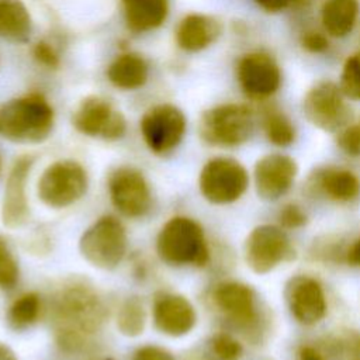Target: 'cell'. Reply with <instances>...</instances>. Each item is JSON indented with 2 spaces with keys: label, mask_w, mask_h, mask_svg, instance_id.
<instances>
[{
  "label": "cell",
  "mask_w": 360,
  "mask_h": 360,
  "mask_svg": "<svg viewBox=\"0 0 360 360\" xmlns=\"http://www.w3.org/2000/svg\"><path fill=\"white\" fill-rule=\"evenodd\" d=\"M31 167L32 159L30 156H21L14 162L8 173L1 201V221L7 228L22 226L28 219L27 180Z\"/></svg>",
  "instance_id": "17"
},
{
  "label": "cell",
  "mask_w": 360,
  "mask_h": 360,
  "mask_svg": "<svg viewBox=\"0 0 360 360\" xmlns=\"http://www.w3.org/2000/svg\"><path fill=\"white\" fill-rule=\"evenodd\" d=\"M34 55L35 58L46 65V66H51V68H55L58 66L59 63V59H58V55L55 53V51L52 49L51 45H48L46 42H38L34 48Z\"/></svg>",
  "instance_id": "35"
},
{
  "label": "cell",
  "mask_w": 360,
  "mask_h": 360,
  "mask_svg": "<svg viewBox=\"0 0 360 360\" xmlns=\"http://www.w3.org/2000/svg\"><path fill=\"white\" fill-rule=\"evenodd\" d=\"M302 112L314 127L328 132H339L352 120L346 96L330 80H321L305 93Z\"/></svg>",
  "instance_id": "9"
},
{
  "label": "cell",
  "mask_w": 360,
  "mask_h": 360,
  "mask_svg": "<svg viewBox=\"0 0 360 360\" xmlns=\"http://www.w3.org/2000/svg\"><path fill=\"white\" fill-rule=\"evenodd\" d=\"M245 262L257 274H266L295 257V249L281 226L262 224L250 231L243 246Z\"/></svg>",
  "instance_id": "8"
},
{
  "label": "cell",
  "mask_w": 360,
  "mask_h": 360,
  "mask_svg": "<svg viewBox=\"0 0 360 360\" xmlns=\"http://www.w3.org/2000/svg\"><path fill=\"white\" fill-rule=\"evenodd\" d=\"M262 128L267 141L276 146H288L295 139V127L291 120L277 108H266L262 117Z\"/></svg>",
  "instance_id": "25"
},
{
  "label": "cell",
  "mask_w": 360,
  "mask_h": 360,
  "mask_svg": "<svg viewBox=\"0 0 360 360\" xmlns=\"http://www.w3.org/2000/svg\"><path fill=\"white\" fill-rule=\"evenodd\" d=\"M285 297L291 315L301 325H316L326 314L323 288L314 277L297 276L291 278L285 288Z\"/></svg>",
  "instance_id": "16"
},
{
  "label": "cell",
  "mask_w": 360,
  "mask_h": 360,
  "mask_svg": "<svg viewBox=\"0 0 360 360\" xmlns=\"http://www.w3.org/2000/svg\"><path fill=\"white\" fill-rule=\"evenodd\" d=\"M312 0H291V4H295V6H308Z\"/></svg>",
  "instance_id": "41"
},
{
  "label": "cell",
  "mask_w": 360,
  "mask_h": 360,
  "mask_svg": "<svg viewBox=\"0 0 360 360\" xmlns=\"http://www.w3.org/2000/svg\"><path fill=\"white\" fill-rule=\"evenodd\" d=\"M318 188L330 200L347 202L360 195V179L346 169H325L316 177Z\"/></svg>",
  "instance_id": "21"
},
{
  "label": "cell",
  "mask_w": 360,
  "mask_h": 360,
  "mask_svg": "<svg viewBox=\"0 0 360 360\" xmlns=\"http://www.w3.org/2000/svg\"><path fill=\"white\" fill-rule=\"evenodd\" d=\"M159 257L170 266H205L210 249L201 225L193 218L177 215L170 218L156 238Z\"/></svg>",
  "instance_id": "3"
},
{
  "label": "cell",
  "mask_w": 360,
  "mask_h": 360,
  "mask_svg": "<svg viewBox=\"0 0 360 360\" xmlns=\"http://www.w3.org/2000/svg\"><path fill=\"white\" fill-rule=\"evenodd\" d=\"M87 173L75 160H58L41 174L37 186L38 198L51 208H66L79 201L87 190Z\"/></svg>",
  "instance_id": "6"
},
{
  "label": "cell",
  "mask_w": 360,
  "mask_h": 360,
  "mask_svg": "<svg viewBox=\"0 0 360 360\" xmlns=\"http://www.w3.org/2000/svg\"><path fill=\"white\" fill-rule=\"evenodd\" d=\"M76 129L89 136H101L107 141L120 139L127 129V121L100 97L86 98L73 115Z\"/></svg>",
  "instance_id": "14"
},
{
  "label": "cell",
  "mask_w": 360,
  "mask_h": 360,
  "mask_svg": "<svg viewBox=\"0 0 360 360\" xmlns=\"http://www.w3.org/2000/svg\"><path fill=\"white\" fill-rule=\"evenodd\" d=\"M350 360H360V335H356L349 340Z\"/></svg>",
  "instance_id": "39"
},
{
  "label": "cell",
  "mask_w": 360,
  "mask_h": 360,
  "mask_svg": "<svg viewBox=\"0 0 360 360\" xmlns=\"http://www.w3.org/2000/svg\"><path fill=\"white\" fill-rule=\"evenodd\" d=\"M152 315L156 329L172 338L188 333L197 321L193 304L186 297L173 292H160L156 295Z\"/></svg>",
  "instance_id": "18"
},
{
  "label": "cell",
  "mask_w": 360,
  "mask_h": 360,
  "mask_svg": "<svg viewBox=\"0 0 360 360\" xmlns=\"http://www.w3.org/2000/svg\"><path fill=\"white\" fill-rule=\"evenodd\" d=\"M20 269L8 245L0 238V288L11 290L18 283Z\"/></svg>",
  "instance_id": "29"
},
{
  "label": "cell",
  "mask_w": 360,
  "mask_h": 360,
  "mask_svg": "<svg viewBox=\"0 0 360 360\" xmlns=\"http://www.w3.org/2000/svg\"><path fill=\"white\" fill-rule=\"evenodd\" d=\"M346 262L353 266H360V238L356 239L345 253Z\"/></svg>",
  "instance_id": "38"
},
{
  "label": "cell",
  "mask_w": 360,
  "mask_h": 360,
  "mask_svg": "<svg viewBox=\"0 0 360 360\" xmlns=\"http://www.w3.org/2000/svg\"><path fill=\"white\" fill-rule=\"evenodd\" d=\"M249 186L246 169L235 159L217 156L201 169L198 187L202 197L212 204H231L239 200Z\"/></svg>",
  "instance_id": "7"
},
{
  "label": "cell",
  "mask_w": 360,
  "mask_h": 360,
  "mask_svg": "<svg viewBox=\"0 0 360 360\" xmlns=\"http://www.w3.org/2000/svg\"><path fill=\"white\" fill-rule=\"evenodd\" d=\"M298 360H326L323 354L314 346H301L298 350Z\"/></svg>",
  "instance_id": "37"
},
{
  "label": "cell",
  "mask_w": 360,
  "mask_h": 360,
  "mask_svg": "<svg viewBox=\"0 0 360 360\" xmlns=\"http://www.w3.org/2000/svg\"><path fill=\"white\" fill-rule=\"evenodd\" d=\"M51 314L58 345L65 352H76L101 328L107 309L91 285L73 281L55 294Z\"/></svg>",
  "instance_id": "1"
},
{
  "label": "cell",
  "mask_w": 360,
  "mask_h": 360,
  "mask_svg": "<svg viewBox=\"0 0 360 360\" xmlns=\"http://www.w3.org/2000/svg\"><path fill=\"white\" fill-rule=\"evenodd\" d=\"M125 18L134 31H149L165 21L167 0H122Z\"/></svg>",
  "instance_id": "22"
},
{
  "label": "cell",
  "mask_w": 360,
  "mask_h": 360,
  "mask_svg": "<svg viewBox=\"0 0 360 360\" xmlns=\"http://www.w3.org/2000/svg\"><path fill=\"white\" fill-rule=\"evenodd\" d=\"M127 232L122 222L112 215H103L80 236L82 256L94 267L115 269L127 253Z\"/></svg>",
  "instance_id": "4"
},
{
  "label": "cell",
  "mask_w": 360,
  "mask_h": 360,
  "mask_svg": "<svg viewBox=\"0 0 360 360\" xmlns=\"http://www.w3.org/2000/svg\"><path fill=\"white\" fill-rule=\"evenodd\" d=\"M338 146L347 156H360V121L347 124L338 134Z\"/></svg>",
  "instance_id": "31"
},
{
  "label": "cell",
  "mask_w": 360,
  "mask_h": 360,
  "mask_svg": "<svg viewBox=\"0 0 360 360\" xmlns=\"http://www.w3.org/2000/svg\"><path fill=\"white\" fill-rule=\"evenodd\" d=\"M301 45L311 53H322L329 48V39L319 31H305L301 35Z\"/></svg>",
  "instance_id": "33"
},
{
  "label": "cell",
  "mask_w": 360,
  "mask_h": 360,
  "mask_svg": "<svg viewBox=\"0 0 360 360\" xmlns=\"http://www.w3.org/2000/svg\"><path fill=\"white\" fill-rule=\"evenodd\" d=\"M132 360H174V357L165 347L155 346V345H145L135 350Z\"/></svg>",
  "instance_id": "34"
},
{
  "label": "cell",
  "mask_w": 360,
  "mask_h": 360,
  "mask_svg": "<svg viewBox=\"0 0 360 360\" xmlns=\"http://www.w3.org/2000/svg\"><path fill=\"white\" fill-rule=\"evenodd\" d=\"M41 309V297L34 291L24 292L10 305L7 314L8 323L17 330L25 329L38 321Z\"/></svg>",
  "instance_id": "26"
},
{
  "label": "cell",
  "mask_w": 360,
  "mask_h": 360,
  "mask_svg": "<svg viewBox=\"0 0 360 360\" xmlns=\"http://www.w3.org/2000/svg\"><path fill=\"white\" fill-rule=\"evenodd\" d=\"M297 173L298 166L291 156L283 153L264 155L255 165L256 191L263 200H278L291 188Z\"/></svg>",
  "instance_id": "15"
},
{
  "label": "cell",
  "mask_w": 360,
  "mask_h": 360,
  "mask_svg": "<svg viewBox=\"0 0 360 360\" xmlns=\"http://www.w3.org/2000/svg\"><path fill=\"white\" fill-rule=\"evenodd\" d=\"M359 10V0H325L321 8L325 32L335 38L349 35L356 25Z\"/></svg>",
  "instance_id": "20"
},
{
  "label": "cell",
  "mask_w": 360,
  "mask_h": 360,
  "mask_svg": "<svg viewBox=\"0 0 360 360\" xmlns=\"http://www.w3.org/2000/svg\"><path fill=\"white\" fill-rule=\"evenodd\" d=\"M339 87L346 98L360 100V52L350 55L345 60Z\"/></svg>",
  "instance_id": "28"
},
{
  "label": "cell",
  "mask_w": 360,
  "mask_h": 360,
  "mask_svg": "<svg viewBox=\"0 0 360 360\" xmlns=\"http://www.w3.org/2000/svg\"><path fill=\"white\" fill-rule=\"evenodd\" d=\"M31 32V17L20 0H0V37L22 42Z\"/></svg>",
  "instance_id": "24"
},
{
  "label": "cell",
  "mask_w": 360,
  "mask_h": 360,
  "mask_svg": "<svg viewBox=\"0 0 360 360\" xmlns=\"http://www.w3.org/2000/svg\"><path fill=\"white\" fill-rule=\"evenodd\" d=\"M211 347L221 360H236L242 354V345L232 335L225 332L212 336Z\"/></svg>",
  "instance_id": "30"
},
{
  "label": "cell",
  "mask_w": 360,
  "mask_h": 360,
  "mask_svg": "<svg viewBox=\"0 0 360 360\" xmlns=\"http://www.w3.org/2000/svg\"><path fill=\"white\" fill-rule=\"evenodd\" d=\"M141 132L153 153H169L184 136L186 117L172 104L155 105L142 117Z\"/></svg>",
  "instance_id": "11"
},
{
  "label": "cell",
  "mask_w": 360,
  "mask_h": 360,
  "mask_svg": "<svg viewBox=\"0 0 360 360\" xmlns=\"http://www.w3.org/2000/svg\"><path fill=\"white\" fill-rule=\"evenodd\" d=\"M0 360H17V357L7 345L0 343Z\"/></svg>",
  "instance_id": "40"
},
{
  "label": "cell",
  "mask_w": 360,
  "mask_h": 360,
  "mask_svg": "<svg viewBox=\"0 0 360 360\" xmlns=\"http://www.w3.org/2000/svg\"><path fill=\"white\" fill-rule=\"evenodd\" d=\"M214 305L240 330H252L257 325L259 312L252 287L239 281H222L212 291Z\"/></svg>",
  "instance_id": "13"
},
{
  "label": "cell",
  "mask_w": 360,
  "mask_h": 360,
  "mask_svg": "<svg viewBox=\"0 0 360 360\" xmlns=\"http://www.w3.org/2000/svg\"><path fill=\"white\" fill-rule=\"evenodd\" d=\"M259 7H262L267 13H278L285 10L290 4L291 0H255Z\"/></svg>",
  "instance_id": "36"
},
{
  "label": "cell",
  "mask_w": 360,
  "mask_h": 360,
  "mask_svg": "<svg viewBox=\"0 0 360 360\" xmlns=\"http://www.w3.org/2000/svg\"><path fill=\"white\" fill-rule=\"evenodd\" d=\"M107 76L115 87L134 90L145 84L148 79V65L139 55L125 53L110 65Z\"/></svg>",
  "instance_id": "23"
},
{
  "label": "cell",
  "mask_w": 360,
  "mask_h": 360,
  "mask_svg": "<svg viewBox=\"0 0 360 360\" xmlns=\"http://www.w3.org/2000/svg\"><path fill=\"white\" fill-rule=\"evenodd\" d=\"M112 205L128 218L143 217L152 205L150 188L143 174L129 166L115 169L108 177Z\"/></svg>",
  "instance_id": "12"
},
{
  "label": "cell",
  "mask_w": 360,
  "mask_h": 360,
  "mask_svg": "<svg viewBox=\"0 0 360 360\" xmlns=\"http://www.w3.org/2000/svg\"><path fill=\"white\" fill-rule=\"evenodd\" d=\"M255 115L245 104H221L204 112L200 122L201 138L215 146H239L253 134Z\"/></svg>",
  "instance_id": "5"
},
{
  "label": "cell",
  "mask_w": 360,
  "mask_h": 360,
  "mask_svg": "<svg viewBox=\"0 0 360 360\" xmlns=\"http://www.w3.org/2000/svg\"><path fill=\"white\" fill-rule=\"evenodd\" d=\"M305 211L297 204H287L278 212V224L283 229H297L307 224Z\"/></svg>",
  "instance_id": "32"
},
{
  "label": "cell",
  "mask_w": 360,
  "mask_h": 360,
  "mask_svg": "<svg viewBox=\"0 0 360 360\" xmlns=\"http://www.w3.org/2000/svg\"><path fill=\"white\" fill-rule=\"evenodd\" d=\"M221 34V24L210 15L190 14L177 28V44L190 52L210 46Z\"/></svg>",
  "instance_id": "19"
},
{
  "label": "cell",
  "mask_w": 360,
  "mask_h": 360,
  "mask_svg": "<svg viewBox=\"0 0 360 360\" xmlns=\"http://www.w3.org/2000/svg\"><path fill=\"white\" fill-rule=\"evenodd\" d=\"M0 169H1V159H0Z\"/></svg>",
  "instance_id": "42"
},
{
  "label": "cell",
  "mask_w": 360,
  "mask_h": 360,
  "mask_svg": "<svg viewBox=\"0 0 360 360\" xmlns=\"http://www.w3.org/2000/svg\"><path fill=\"white\" fill-rule=\"evenodd\" d=\"M236 77L242 91L256 101L270 98L281 86V69L277 60L264 51L243 55L236 66Z\"/></svg>",
  "instance_id": "10"
},
{
  "label": "cell",
  "mask_w": 360,
  "mask_h": 360,
  "mask_svg": "<svg viewBox=\"0 0 360 360\" xmlns=\"http://www.w3.org/2000/svg\"><path fill=\"white\" fill-rule=\"evenodd\" d=\"M52 127L53 110L41 94L11 100L0 108V132L13 142H42Z\"/></svg>",
  "instance_id": "2"
},
{
  "label": "cell",
  "mask_w": 360,
  "mask_h": 360,
  "mask_svg": "<svg viewBox=\"0 0 360 360\" xmlns=\"http://www.w3.org/2000/svg\"><path fill=\"white\" fill-rule=\"evenodd\" d=\"M146 312L143 304L138 297H128L118 308L117 312V328L118 330L129 338L141 335L145 329Z\"/></svg>",
  "instance_id": "27"
}]
</instances>
